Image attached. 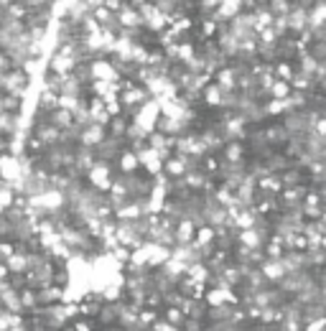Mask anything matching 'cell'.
Instances as JSON below:
<instances>
[{
  "label": "cell",
  "instance_id": "9c48e42d",
  "mask_svg": "<svg viewBox=\"0 0 326 331\" xmlns=\"http://www.w3.org/2000/svg\"><path fill=\"white\" fill-rule=\"evenodd\" d=\"M54 123L69 128V125H71V112H69V110H59V112H54Z\"/></svg>",
  "mask_w": 326,
  "mask_h": 331
},
{
  "label": "cell",
  "instance_id": "ba28073f",
  "mask_svg": "<svg viewBox=\"0 0 326 331\" xmlns=\"http://www.w3.org/2000/svg\"><path fill=\"white\" fill-rule=\"evenodd\" d=\"M189 237H191V222H184V224H179L176 240H179V242H189Z\"/></svg>",
  "mask_w": 326,
  "mask_h": 331
},
{
  "label": "cell",
  "instance_id": "5b68a950",
  "mask_svg": "<svg viewBox=\"0 0 326 331\" xmlns=\"http://www.w3.org/2000/svg\"><path fill=\"white\" fill-rule=\"evenodd\" d=\"M31 263L28 258H23V255H10L8 258V267L13 270V272H21V270H26V265Z\"/></svg>",
  "mask_w": 326,
  "mask_h": 331
},
{
  "label": "cell",
  "instance_id": "e0dca14e",
  "mask_svg": "<svg viewBox=\"0 0 326 331\" xmlns=\"http://www.w3.org/2000/svg\"><path fill=\"white\" fill-rule=\"evenodd\" d=\"M8 270H10L8 265H0V278H5V275H8Z\"/></svg>",
  "mask_w": 326,
  "mask_h": 331
},
{
  "label": "cell",
  "instance_id": "3957f363",
  "mask_svg": "<svg viewBox=\"0 0 326 331\" xmlns=\"http://www.w3.org/2000/svg\"><path fill=\"white\" fill-rule=\"evenodd\" d=\"M123 308H125V306H120V303H112V306L100 308V321H102V324H112V321H118Z\"/></svg>",
  "mask_w": 326,
  "mask_h": 331
},
{
  "label": "cell",
  "instance_id": "8992f818",
  "mask_svg": "<svg viewBox=\"0 0 326 331\" xmlns=\"http://www.w3.org/2000/svg\"><path fill=\"white\" fill-rule=\"evenodd\" d=\"M120 166H123V171L130 173V171H135V166H138V158H135L132 153H123V155H120Z\"/></svg>",
  "mask_w": 326,
  "mask_h": 331
},
{
  "label": "cell",
  "instance_id": "5bb4252c",
  "mask_svg": "<svg viewBox=\"0 0 326 331\" xmlns=\"http://www.w3.org/2000/svg\"><path fill=\"white\" fill-rule=\"evenodd\" d=\"M168 171H171V173H184V163H181V161H171V163H168Z\"/></svg>",
  "mask_w": 326,
  "mask_h": 331
},
{
  "label": "cell",
  "instance_id": "6da1fadb",
  "mask_svg": "<svg viewBox=\"0 0 326 331\" xmlns=\"http://www.w3.org/2000/svg\"><path fill=\"white\" fill-rule=\"evenodd\" d=\"M102 138H105V130H102L100 123L89 125L87 130L82 132V143H84V145H97V143H102Z\"/></svg>",
  "mask_w": 326,
  "mask_h": 331
},
{
  "label": "cell",
  "instance_id": "2e32d148",
  "mask_svg": "<svg viewBox=\"0 0 326 331\" xmlns=\"http://www.w3.org/2000/svg\"><path fill=\"white\" fill-rule=\"evenodd\" d=\"M209 237H212L209 229H201V232H199V240H201V242H209Z\"/></svg>",
  "mask_w": 326,
  "mask_h": 331
},
{
  "label": "cell",
  "instance_id": "4fadbf2b",
  "mask_svg": "<svg viewBox=\"0 0 326 331\" xmlns=\"http://www.w3.org/2000/svg\"><path fill=\"white\" fill-rule=\"evenodd\" d=\"M153 331H176V326L171 321H156L153 324Z\"/></svg>",
  "mask_w": 326,
  "mask_h": 331
},
{
  "label": "cell",
  "instance_id": "8fae6325",
  "mask_svg": "<svg viewBox=\"0 0 326 331\" xmlns=\"http://www.w3.org/2000/svg\"><path fill=\"white\" fill-rule=\"evenodd\" d=\"M69 66H71V59H69V56H62V54H59V56L54 59V71H66Z\"/></svg>",
  "mask_w": 326,
  "mask_h": 331
},
{
  "label": "cell",
  "instance_id": "ac0fdd59",
  "mask_svg": "<svg viewBox=\"0 0 326 331\" xmlns=\"http://www.w3.org/2000/svg\"><path fill=\"white\" fill-rule=\"evenodd\" d=\"M10 331H21V326H15V329H10Z\"/></svg>",
  "mask_w": 326,
  "mask_h": 331
},
{
  "label": "cell",
  "instance_id": "9a60e30c",
  "mask_svg": "<svg viewBox=\"0 0 326 331\" xmlns=\"http://www.w3.org/2000/svg\"><path fill=\"white\" fill-rule=\"evenodd\" d=\"M74 331H89V324H87V321H76V324H74Z\"/></svg>",
  "mask_w": 326,
  "mask_h": 331
},
{
  "label": "cell",
  "instance_id": "7a4b0ae2",
  "mask_svg": "<svg viewBox=\"0 0 326 331\" xmlns=\"http://www.w3.org/2000/svg\"><path fill=\"white\" fill-rule=\"evenodd\" d=\"M89 176H92V184L100 186V189H110V186H112V184H110V171H107V166H94Z\"/></svg>",
  "mask_w": 326,
  "mask_h": 331
},
{
  "label": "cell",
  "instance_id": "277c9868",
  "mask_svg": "<svg viewBox=\"0 0 326 331\" xmlns=\"http://www.w3.org/2000/svg\"><path fill=\"white\" fill-rule=\"evenodd\" d=\"M23 87H26V76H23V74L15 71V74H8V76H5V89H10L13 94H15V92H23Z\"/></svg>",
  "mask_w": 326,
  "mask_h": 331
},
{
  "label": "cell",
  "instance_id": "7c38bea8",
  "mask_svg": "<svg viewBox=\"0 0 326 331\" xmlns=\"http://www.w3.org/2000/svg\"><path fill=\"white\" fill-rule=\"evenodd\" d=\"M21 303H23V308H31V306H36V296H33L31 290H23V296H21Z\"/></svg>",
  "mask_w": 326,
  "mask_h": 331
},
{
  "label": "cell",
  "instance_id": "30bf717a",
  "mask_svg": "<svg viewBox=\"0 0 326 331\" xmlns=\"http://www.w3.org/2000/svg\"><path fill=\"white\" fill-rule=\"evenodd\" d=\"M94 76H102V79H112L115 74L110 71V66H107V64H100V62H97V64H94Z\"/></svg>",
  "mask_w": 326,
  "mask_h": 331
},
{
  "label": "cell",
  "instance_id": "52a82bcc",
  "mask_svg": "<svg viewBox=\"0 0 326 331\" xmlns=\"http://www.w3.org/2000/svg\"><path fill=\"white\" fill-rule=\"evenodd\" d=\"M39 138H41L44 143H54L56 138H62V132L56 130V128H44V130H39Z\"/></svg>",
  "mask_w": 326,
  "mask_h": 331
}]
</instances>
